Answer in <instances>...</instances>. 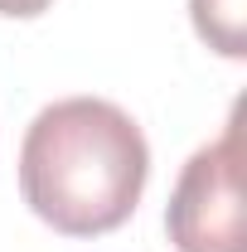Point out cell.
<instances>
[{
  "mask_svg": "<svg viewBox=\"0 0 247 252\" xmlns=\"http://www.w3.org/2000/svg\"><path fill=\"white\" fill-rule=\"evenodd\" d=\"M151 175V146L117 102L63 97L44 107L20 146V189L49 228L97 238L122 228Z\"/></svg>",
  "mask_w": 247,
  "mask_h": 252,
  "instance_id": "6da1fadb",
  "label": "cell"
},
{
  "mask_svg": "<svg viewBox=\"0 0 247 252\" xmlns=\"http://www.w3.org/2000/svg\"><path fill=\"white\" fill-rule=\"evenodd\" d=\"M238 156H243V131L233 117L228 131L209 146H199L180 170L170 209H165L170 243L180 252H247Z\"/></svg>",
  "mask_w": 247,
  "mask_h": 252,
  "instance_id": "7a4b0ae2",
  "label": "cell"
},
{
  "mask_svg": "<svg viewBox=\"0 0 247 252\" xmlns=\"http://www.w3.org/2000/svg\"><path fill=\"white\" fill-rule=\"evenodd\" d=\"M194 10V30L199 39L218 49L223 59H243L247 54V39H243V10L247 0H189Z\"/></svg>",
  "mask_w": 247,
  "mask_h": 252,
  "instance_id": "3957f363",
  "label": "cell"
},
{
  "mask_svg": "<svg viewBox=\"0 0 247 252\" xmlns=\"http://www.w3.org/2000/svg\"><path fill=\"white\" fill-rule=\"evenodd\" d=\"M54 0H0V15H10V20H34V15H44Z\"/></svg>",
  "mask_w": 247,
  "mask_h": 252,
  "instance_id": "277c9868",
  "label": "cell"
}]
</instances>
